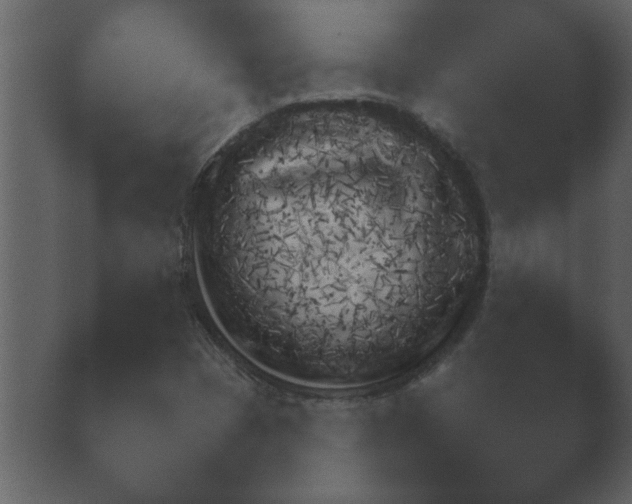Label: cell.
Instances as JSON below:
<instances>
[{"label": "cell", "instance_id": "obj_1", "mask_svg": "<svg viewBox=\"0 0 632 504\" xmlns=\"http://www.w3.org/2000/svg\"><path fill=\"white\" fill-rule=\"evenodd\" d=\"M377 164L349 145H315L224 188L205 233V284L238 346L336 378L386 361L425 326L441 244L390 210Z\"/></svg>", "mask_w": 632, "mask_h": 504}]
</instances>
